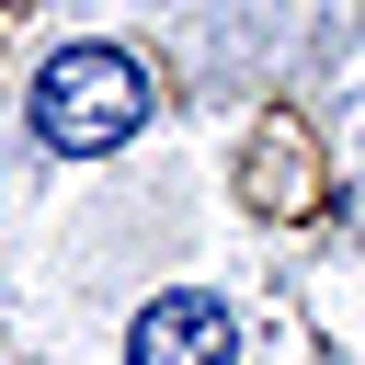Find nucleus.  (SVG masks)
<instances>
[{
	"label": "nucleus",
	"mask_w": 365,
	"mask_h": 365,
	"mask_svg": "<svg viewBox=\"0 0 365 365\" xmlns=\"http://www.w3.org/2000/svg\"><path fill=\"white\" fill-rule=\"evenodd\" d=\"M137 114H148V80H137L125 46H68V57L34 80V125H46V148H114Z\"/></svg>",
	"instance_id": "obj_1"
},
{
	"label": "nucleus",
	"mask_w": 365,
	"mask_h": 365,
	"mask_svg": "<svg viewBox=\"0 0 365 365\" xmlns=\"http://www.w3.org/2000/svg\"><path fill=\"white\" fill-rule=\"evenodd\" d=\"M125 365H240V319H228L205 285H171V297H148V308H137Z\"/></svg>",
	"instance_id": "obj_2"
}]
</instances>
